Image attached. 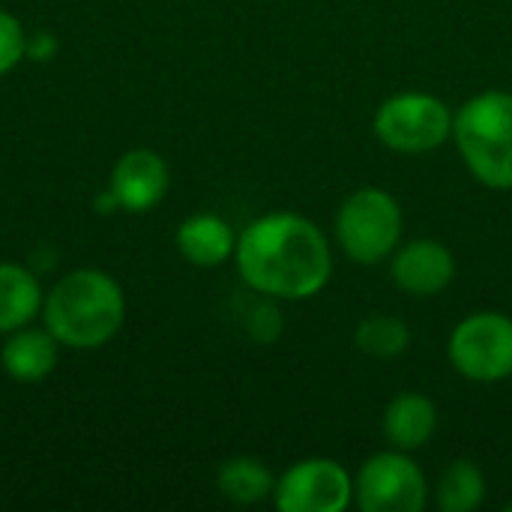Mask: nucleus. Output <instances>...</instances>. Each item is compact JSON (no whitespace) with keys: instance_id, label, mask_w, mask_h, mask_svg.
<instances>
[{"instance_id":"1","label":"nucleus","mask_w":512,"mask_h":512,"mask_svg":"<svg viewBox=\"0 0 512 512\" xmlns=\"http://www.w3.org/2000/svg\"><path fill=\"white\" fill-rule=\"evenodd\" d=\"M240 279L261 297L309 300L330 282L333 255L321 228L291 210L258 216L237 237Z\"/></svg>"},{"instance_id":"2","label":"nucleus","mask_w":512,"mask_h":512,"mask_svg":"<svg viewBox=\"0 0 512 512\" xmlns=\"http://www.w3.org/2000/svg\"><path fill=\"white\" fill-rule=\"evenodd\" d=\"M48 333L72 348L93 351L108 345L126 321V297L117 279L84 267L63 276L42 303Z\"/></svg>"},{"instance_id":"3","label":"nucleus","mask_w":512,"mask_h":512,"mask_svg":"<svg viewBox=\"0 0 512 512\" xmlns=\"http://www.w3.org/2000/svg\"><path fill=\"white\" fill-rule=\"evenodd\" d=\"M453 141L477 183L512 189V93L483 90L453 114Z\"/></svg>"},{"instance_id":"4","label":"nucleus","mask_w":512,"mask_h":512,"mask_svg":"<svg viewBox=\"0 0 512 512\" xmlns=\"http://www.w3.org/2000/svg\"><path fill=\"white\" fill-rule=\"evenodd\" d=\"M336 237L345 255L357 264H378L390 258L402 240L399 201L381 186L351 192L336 213Z\"/></svg>"},{"instance_id":"5","label":"nucleus","mask_w":512,"mask_h":512,"mask_svg":"<svg viewBox=\"0 0 512 512\" xmlns=\"http://www.w3.org/2000/svg\"><path fill=\"white\" fill-rule=\"evenodd\" d=\"M375 135L393 153L417 156L438 150L447 138H453V111L444 99L432 93H396L384 99L375 111Z\"/></svg>"},{"instance_id":"6","label":"nucleus","mask_w":512,"mask_h":512,"mask_svg":"<svg viewBox=\"0 0 512 512\" xmlns=\"http://www.w3.org/2000/svg\"><path fill=\"white\" fill-rule=\"evenodd\" d=\"M453 369L474 384H498L512 375V318L504 312H474L459 321L447 342Z\"/></svg>"},{"instance_id":"7","label":"nucleus","mask_w":512,"mask_h":512,"mask_svg":"<svg viewBox=\"0 0 512 512\" xmlns=\"http://www.w3.org/2000/svg\"><path fill=\"white\" fill-rule=\"evenodd\" d=\"M426 501L429 483L402 450L369 456L354 477V504L363 512H420Z\"/></svg>"},{"instance_id":"8","label":"nucleus","mask_w":512,"mask_h":512,"mask_svg":"<svg viewBox=\"0 0 512 512\" xmlns=\"http://www.w3.org/2000/svg\"><path fill=\"white\" fill-rule=\"evenodd\" d=\"M273 504L282 512H342L354 504V477L336 459H303L276 480Z\"/></svg>"},{"instance_id":"9","label":"nucleus","mask_w":512,"mask_h":512,"mask_svg":"<svg viewBox=\"0 0 512 512\" xmlns=\"http://www.w3.org/2000/svg\"><path fill=\"white\" fill-rule=\"evenodd\" d=\"M456 276L453 252L432 237H420L396 249L390 264V279L399 291L411 297H435L441 294Z\"/></svg>"},{"instance_id":"10","label":"nucleus","mask_w":512,"mask_h":512,"mask_svg":"<svg viewBox=\"0 0 512 512\" xmlns=\"http://www.w3.org/2000/svg\"><path fill=\"white\" fill-rule=\"evenodd\" d=\"M168 165L159 153L153 150H129L117 159L114 171H111V195L117 201V207L129 210V213H147L153 210L165 192H168Z\"/></svg>"},{"instance_id":"11","label":"nucleus","mask_w":512,"mask_h":512,"mask_svg":"<svg viewBox=\"0 0 512 512\" xmlns=\"http://www.w3.org/2000/svg\"><path fill=\"white\" fill-rule=\"evenodd\" d=\"M381 429H384V438L393 444V450H402V453L423 450L438 432V408L423 393H399L387 405Z\"/></svg>"},{"instance_id":"12","label":"nucleus","mask_w":512,"mask_h":512,"mask_svg":"<svg viewBox=\"0 0 512 512\" xmlns=\"http://www.w3.org/2000/svg\"><path fill=\"white\" fill-rule=\"evenodd\" d=\"M177 249L195 267H219L234 255L237 237L222 216L195 213L177 228Z\"/></svg>"},{"instance_id":"13","label":"nucleus","mask_w":512,"mask_h":512,"mask_svg":"<svg viewBox=\"0 0 512 512\" xmlns=\"http://www.w3.org/2000/svg\"><path fill=\"white\" fill-rule=\"evenodd\" d=\"M57 339L45 330H30V327H21L15 330L3 351H0V363L6 369V375L18 384H36V381H45L54 366H57Z\"/></svg>"},{"instance_id":"14","label":"nucleus","mask_w":512,"mask_h":512,"mask_svg":"<svg viewBox=\"0 0 512 512\" xmlns=\"http://www.w3.org/2000/svg\"><path fill=\"white\" fill-rule=\"evenodd\" d=\"M39 279L21 264H0V333H15L27 327L42 312Z\"/></svg>"},{"instance_id":"15","label":"nucleus","mask_w":512,"mask_h":512,"mask_svg":"<svg viewBox=\"0 0 512 512\" xmlns=\"http://www.w3.org/2000/svg\"><path fill=\"white\" fill-rule=\"evenodd\" d=\"M216 486L228 501L249 507V504H261L273 495L276 477L270 474V468L261 459L234 456V459L222 462V468L216 474Z\"/></svg>"},{"instance_id":"16","label":"nucleus","mask_w":512,"mask_h":512,"mask_svg":"<svg viewBox=\"0 0 512 512\" xmlns=\"http://www.w3.org/2000/svg\"><path fill=\"white\" fill-rule=\"evenodd\" d=\"M486 501V474L471 459H456L438 477L435 504L444 512H474Z\"/></svg>"},{"instance_id":"17","label":"nucleus","mask_w":512,"mask_h":512,"mask_svg":"<svg viewBox=\"0 0 512 512\" xmlns=\"http://www.w3.org/2000/svg\"><path fill=\"white\" fill-rule=\"evenodd\" d=\"M354 345L378 360H390L408 351L411 345V327L396 318V315H372L363 318L357 333H354Z\"/></svg>"},{"instance_id":"18","label":"nucleus","mask_w":512,"mask_h":512,"mask_svg":"<svg viewBox=\"0 0 512 512\" xmlns=\"http://www.w3.org/2000/svg\"><path fill=\"white\" fill-rule=\"evenodd\" d=\"M27 57V33L21 21L0 9V75L12 72Z\"/></svg>"},{"instance_id":"19","label":"nucleus","mask_w":512,"mask_h":512,"mask_svg":"<svg viewBox=\"0 0 512 512\" xmlns=\"http://www.w3.org/2000/svg\"><path fill=\"white\" fill-rule=\"evenodd\" d=\"M249 333H252L258 342H273V339L282 333V315H279V309H276L270 300L258 303V306L249 312Z\"/></svg>"},{"instance_id":"20","label":"nucleus","mask_w":512,"mask_h":512,"mask_svg":"<svg viewBox=\"0 0 512 512\" xmlns=\"http://www.w3.org/2000/svg\"><path fill=\"white\" fill-rule=\"evenodd\" d=\"M54 51H57V42H54V36H51V33L27 36V57H33V60H48Z\"/></svg>"},{"instance_id":"21","label":"nucleus","mask_w":512,"mask_h":512,"mask_svg":"<svg viewBox=\"0 0 512 512\" xmlns=\"http://www.w3.org/2000/svg\"><path fill=\"white\" fill-rule=\"evenodd\" d=\"M507 510H512V504H507Z\"/></svg>"}]
</instances>
